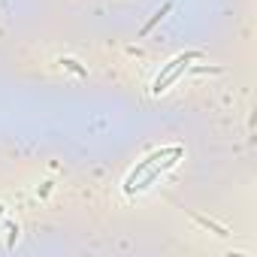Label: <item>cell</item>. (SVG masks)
Segmentation results:
<instances>
[{
  "label": "cell",
  "mask_w": 257,
  "mask_h": 257,
  "mask_svg": "<svg viewBox=\"0 0 257 257\" xmlns=\"http://www.w3.org/2000/svg\"><path fill=\"white\" fill-rule=\"evenodd\" d=\"M167 155H185V149H182V146H173V149H158V152H152L146 161H140V164H137V170H134L131 176H127V182H124V191H127V194H134V185H137V179H140V176H143V173H146L152 164L164 161Z\"/></svg>",
  "instance_id": "6da1fadb"
},
{
  "label": "cell",
  "mask_w": 257,
  "mask_h": 257,
  "mask_svg": "<svg viewBox=\"0 0 257 257\" xmlns=\"http://www.w3.org/2000/svg\"><path fill=\"white\" fill-rule=\"evenodd\" d=\"M191 218H194V221H197L200 227H206V230H212L215 236H230V233H227V227H221L218 221H212V218H206V215H197V212H191Z\"/></svg>",
  "instance_id": "7a4b0ae2"
},
{
  "label": "cell",
  "mask_w": 257,
  "mask_h": 257,
  "mask_svg": "<svg viewBox=\"0 0 257 257\" xmlns=\"http://www.w3.org/2000/svg\"><path fill=\"white\" fill-rule=\"evenodd\" d=\"M170 10H173V0H167V4H164V7H161V10H158L155 16H152V19H149V25H146V28L140 31V37H146V34H149V31H152V28H155V25H158L161 19H164V16H170Z\"/></svg>",
  "instance_id": "3957f363"
},
{
  "label": "cell",
  "mask_w": 257,
  "mask_h": 257,
  "mask_svg": "<svg viewBox=\"0 0 257 257\" xmlns=\"http://www.w3.org/2000/svg\"><path fill=\"white\" fill-rule=\"evenodd\" d=\"M61 64H64V67H67V70H73V73H76V76H88V70H85V67H82V64H79V61H73V58H64V61H61Z\"/></svg>",
  "instance_id": "277c9868"
},
{
  "label": "cell",
  "mask_w": 257,
  "mask_h": 257,
  "mask_svg": "<svg viewBox=\"0 0 257 257\" xmlns=\"http://www.w3.org/2000/svg\"><path fill=\"white\" fill-rule=\"evenodd\" d=\"M194 73H221V67H194Z\"/></svg>",
  "instance_id": "5b68a950"
},
{
  "label": "cell",
  "mask_w": 257,
  "mask_h": 257,
  "mask_svg": "<svg viewBox=\"0 0 257 257\" xmlns=\"http://www.w3.org/2000/svg\"><path fill=\"white\" fill-rule=\"evenodd\" d=\"M16 239H19V227L13 224V227H10V245H16Z\"/></svg>",
  "instance_id": "8992f818"
}]
</instances>
